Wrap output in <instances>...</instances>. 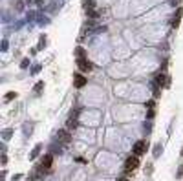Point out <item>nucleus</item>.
Here are the masks:
<instances>
[{
    "mask_svg": "<svg viewBox=\"0 0 183 181\" xmlns=\"http://www.w3.org/2000/svg\"><path fill=\"white\" fill-rule=\"evenodd\" d=\"M137 167H139V157H137L136 154H134V155H130V157L125 161V170H126V172H130V170H136Z\"/></svg>",
    "mask_w": 183,
    "mask_h": 181,
    "instance_id": "nucleus-1",
    "label": "nucleus"
},
{
    "mask_svg": "<svg viewBox=\"0 0 183 181\" xmlns=\"http://www.w3.org/2000/svg\"><path fill=\"white\" fill-rule=\"evenodd\" d=\"M77 66H79V70L81 72H92V62L90 61H86L84 57H81V59H77Z\"/></svg>",
    "mask_w": 183,
    "mask_h": 181,
    "instance_id": "nucleus-2",
    "label": "nucleus"
},
{
    "mask_svg": "<svg viewBox=\"0 0 183 181\" xmlns=\"http://www.w3.org/2000/svg\"><path fill=\"white\" fill-rule=\"evenodd\" d=\"M57 137H59V141L64 143V145H68V143L72 141V135H70V132H66V130H59Z\"/></svg>",
    "mask_w": 183,
    "mask_h": 181,
    "instance_id": "nucleus-3",
    "label": "nucleus"
},
{
    "mask_svg": "<svg viewBox=\"0 0 183 181\" xmlns=\"http://www.w3.org/2000/svg\"><path fill=\"white\" fill-rule=\"evenodd\" d=\"M146 152V143L145 141H137L136 145H134V154L136 155H141V154H145Z\"/></svg>",
    "mask_w": 183,
    "mask_h": 181,
    "instance_id": "nucleus-4",
    "label": "nucleus"
},
{
    "mask_svg": "<svg viewBox=\"0 0 183 181\" xmlns=\"http://www.w3.org/2000/svg\"><path fill=\"white\" fill-rule=\"evenodd\" d=\"M51 163H53V155H51V154H46V155L42 157V168H48V170H50Z\"/></svg>",
    "mask_w": 183,
    "mask_h": 181,
    "instance_id": "nucleus-5",
    "label": "nucleus"
},
{
    "mask_svg": "<svg viewBox=\"0 0 183 181\" xmlns=\"http://www.w3.org/2000/svg\"><path fill=\"white\" fill-rule=\"evenodd\" d=\"M84 84H86V79H84L82 75L77 73V75H75V88H82Z\"/></svg>",
    "mask_w": 183,
    "mask_h": 181,
    "instance_id": "nucleus-6",
    "label": "nucleus"
},
{
    "mask_svg": "<svg viewBox=\"0 0 183 181\" xmlns=\"http://www.w3.org/2000/svg\"><path fill=\"white\" fill-rule=\"evenodd\" d=\"M40 150H42V146H40V145H37L35 148H33V152H31V154H29V159H35L37 155H38V154H40Z\"/></svg>",
    "mask_w": 183,
    "mask_h": 181,
    "instance_id": "nucleus-7",
    "label": "nucleus"
},
{
    "mask_svg": "<svg viewBox=\"0 0 183 181\" xmlns=\"http://www.w3.org/2000/svg\"><path fill=\"white\" fill-rule=\"evenodd\" d=\"M75 128H77V121H75V119H70V121H68V130H75Z\"/></svg>",
    "mask_w": 183,
    "mask_h": 181,
    "instance_id": "nucleus-8",
    "label": "nucleus"
},
{
    "mask_svg": "<svg viewBox=\"0 0 183 181\" xmlns=\"http://www.w3.org/2000/svg\"><path fill=\"white\" fill-rule=\"evenodd\" d=\"M15 97H17V93H15V92H7L4 99H6V101H11V99H15Z\"/></svg>",
    "mask_w": 183,
    "mask_h": 181,
    "instance_id": "nucleus-9",
    "label": "nucleus"
},
{
    "mask_svg": "<svg viewBox=\"0 0 183 181\" xmlns=\"http://www.w3.org/2000/svg\"><path fill=\"white\" fill-rule=\"evenodd\" d=\"M180 18H181V9H178V13H176V18H174V26H178V24H180Z\"/></svg>",
    "mask_w": 183,
    "mask_h": 181,
    "instance_id": "nucleus-10",
    "label": "nucleus"
},
{
    "mask_svg": "<svg viewBox=\"0 0 183 181\" xmlns=\"http://www.w3.org/2000/svg\"><path fill=\"white\" fill-rule=\"evenodd\" d=\"M159 154H161V145H156V148H154V155L157 157Z\"/></svg>",
    "mask_w": 183,
    "mask_h": 181,
    "instance_id": "nucleus-11",
    "label": "nucleus"
},
{
    "mask_svg": "<svg viewBox=\"0 0 183 181\" xmlns=\"http://www.w3.org/2000/svg\"><path fill=\"white\" fill-rule=\"evenodd\" d=\"M11 132H13V130H9V128L4 130V139H9V137H11Z\"/></svg>",
    "mask_w": 183,
    "mask_h": 181,
    "instance_id": "nucleus-12",
    "label": "nucleus"
},
{
    "mask_svg": "<svg viewBox=\"0 0 183 181\" xmlns=\"http://www.w3.org/2000/svg\"><path fill=\"white\" fill-rule=\"evenodd\" d=\"M28 64H29V61H28V59H24V61L20 62V68H28Z\"/></svg>",
    "mask_w": 183,
    "mask_h": 181,
    "instance_id": "nucleus-13",
    "label": "nucleus"
},
{
    "mask_svg": "<svg viewBox=\"0 0 183 181\" xmlns=\"http://www.w3.org/2000/svg\"><path fill=\"white\" fill-rule=\"evenodd\" d=\"M157 84H161V86L165 84V77H163V75H159V77H157Z\"/></svg>",
    "mask_w": 183,
    "mask_h": 181,
    "instance_id": "nucleus-14",
    "label": "nucleus"
},
{
    "mask_svg": "<svg viewBox=\"0 0 183 181\" xmlns=\"http://www.w3.org/2000/svg\"><path fill=\"white\" fill-rule=\"evenodd\" d=\"M42 86H44V82H37L35 90H37V92H40V90H42Z\"/></svg>",
    "mask_w": 183,
    "mask_h": 181,
    "instance_id": "nucleus-15",
    "label": "nucleus"
},
{
    "mask_svg": "<svg viewBox=\"0 0 183 181\" xmlns=\"http://www.w3.org/2000/svg\"><path fill=\"white\" fill-rule=\"evenodd\" d=\"M77 55H79V57H84V51H82V48H77Z\"/></svg>",
    "mask_w": 183,
    "mask_h": 181,
    "instance_id": "nucleus-16",
    "label": "nucleus"
},
{
    "mask_svg": "<svg viewBox=\"0 0 183 181\" xmlns=\"http://www.w3.org/2000/svg\"><path fill=\"white\" fill-rule=\"evenodd\" d=\"M7 163V157H6V154H2V165H6Z\"/></svg>",
    "mask_w": 183,
    "mask_h": 181,
    "instance_id": "nucleus-17",
    "label": "nucleus"
},
{
    "mask_svg": "<svg viewBox=\"0 0 183 181\" xmlns=\"http://www.w3.org/2000/svg\"><path fill=\"white\" fill-rule=\"evenodd\" d=\"M181 155H183V150H181Z\"/></svg>",
    "mask_w": 183,
    "mask_h": 181,
    "instance_id": "nucleus-18",
    "label": "nucleus"
}]
</instances>
